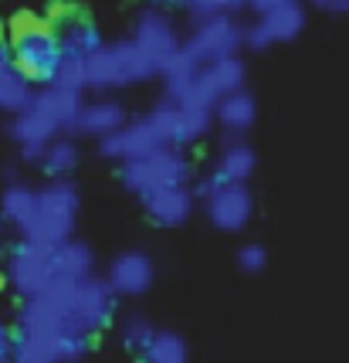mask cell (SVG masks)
<instances>
[{
    "label": "cell",
    "instance_id": "obj_1",
    "mask_svg": "<svg viewBox=\"0 0 349 363\" xmlns=\"http://www.w3.org/2000/svg\"><path fill=\"white\" fill-rule=\"evenodd\" d=\"M96 350L92 340L71 336L45 296L21 299L14 330V363H81Z\"/></svg>",
    "mask_w": 349,
    "mask_h": 363
},
{
    "label": "cell",
    "instance_id": "obj_2",
    "mask_svg": "<svg viewBox=\"0 0 349 363\" xmlns=\"http://www.w3.org/2000/svg\"><path fill=\"white\" fill-rule=\"evenodd\" d=\"M38 296H45L58 309L64 330L71 336L92 340V343H98V336L112 326L115 302H119V296L105 282V275H98V272H88V275L58 272Z\"/></svg>",
    "mask_w": 349,
    "mask_h": 363
},
{
    "label": "cell",
    "instance_id": "obj_3",
    "mask_svg": "<svg viewBox=\"0 0 349 363\" xmlns=\"http://www.w3.org/2000/svg\"><path fill=\"white\" fill-rule=\"evenodd\" d=\"M159 75L156 65L146 58L132 38L102 41L96 51L85 55V89L92 92H115L129 85H143Z\"/></svg>",
    "mask_w": 349,
    "mask_h": 363
},
{
    "label": "cell",
    "instance_id": "obj_4",
    "mask_svg": "<svg viewBox=\"0 0 349 363\" xmlns=\"http://www.w3.org/2000/svg\"><path fill=\"white\" fill-rule=\"evenodd\" d=\"M193 180V163L187 157V146H170L163 143L156 150H149L143 157H132L119 163V184L143 197L149 190L173 187V184H190Z\"/></svg>",
    "mask_w": 349,
    "mask_h": 363
},
{
    "label": "cell",
    "instance_id": "obj_5",
    "mask_svg": "<svg viewBox=\"0 0 349 363\" xmlns=\"http://www.w3.org/2000/svg\"><path fill=\"white\" fill-rule=\"evenodd\" d=\"M193 197L204 204L207 224L217 228L224 235H241L254 218V194L248 190V184H234V180H221L210 174L200 177L197 184L190 180Z\"/></svg>",
    "mask_w": 349,
    "mask_h": 363
},
{
    "label": "cell",
    "instance_id": "obj_6",
    "mask_svg": "<svg viewBox=\"0 0 349 363\" xmlns=\"http://www.w3.org/2000/svg\"><path fill=\"white\" fill-rule=\"evenodd\" d=\"M79 187L71 184V177L62 180H48L45 187L38 190V207L34 218L28 224V231L21 238H31L41 245H62L64 238L75 235L79 224Z\"/></svg>",
    "mask_w": 349,
    "mask_h": 363
},
{
    "label": "cell",
    "instance_id": "obj_7",
    "mask_svg": "<svg viewBox=\"0 0 349 363\" xmlns=\"http://www.w3.org/2000/svg\"><path fill=\"white\" fill-rule=\"evenodd\" d=\"M241 34H244V28L227 14L197 17L190 34L180 41V55H187L193 65L217 62V58H227V55H238L241 48H244Z\"/></svg>",
    "mask_w": 349,
    "mask_h": 363
},
{
    "label": "cell",
    "instance_id": "obj_8",
    "mask_svg": "<svg viewBox=\"0 0 349 363\" xmlns=\"http://www.w3.org/2000/svg\"><path fill=\"white\" fill-rule=\"evenodd\" d=\"M55 275H58L55 245H41V241H31V238H21L11 248V255H7V275L4 279L21 299L38 296Z\"/></svg>",
    "mask_w": 349,
    "mask_h": 363
},
{
    "label": "cell",
    "instance_id": "obj_9",
    "mask_svg": "<svg viewBox=\"0 0 349 363\" xmlns=\"http://www.w3.org/2000/svg\"><path fill=\"white\" fill-rule=\"evenodd\" d=\"M146 119L153 123L159 140L170 143V146H190V143L204 140L207 133H210V126H214V112L210 109L176 102L170 95H163L156 106L146 112Z\"/></svg>",
    "mask_w": 349,
    "mask_h": 363
},
{
    "label": "cell",
    "instance_id": "obj_10",
    "mask_svg": "<svg viewBox=\"0 0 349 363\" xmlns=\"http://www.w3.org/2000/svg\"><path fill=\"white\" fill-rule=\"evenodd\" d=\"M305 7L302 0H282L278 7H271L265 14H254V24L244 28V48L251 51H268L275 45H292L305 31Z\"/></svg>",
    "mask_w": 349,
    "mask_h": 363
},
{
    "label": "cell",
    "instance_id": "obj_11",
    "mask_svg": "<svg viewBox=\"0 0 349 363\" xmlns=\"http://www.w3.org/2000/svg\"><path fill=\"white\" fill-rule=\"evenodd\" d=\"M129 38L139 45V51H143L149 62L156 65V72H163V65L180 51V41H183L180 31H176L173 17L166 14V7H156V4H149V7H143L136 14Z\"/></svg>",
    "mask_w": 349,
    "mask_h": 363
},
{
    "label": "cell",
    "instance_id": "obj_12",
    "mask_svg": "<svg viewBox=\"0 0 349 363\" xmlns=\"http://www.w3.org/2000/svg\"><path fill=\"white\" fill-rule=\"evenodd\" d=\"M58 58H62V48H58L55 31L24 34V38H14L11 45V62L28 85H48L55 79Z\"/></svg>",
    "mask_w": 349,
    "mask_h": 363
},
{
    "label": "cell",
    "instance_id": "obj_13",
    "mask_svg": "<svg viewBox=\"0 0 349 363\" xmlns=\"http://www.w3.org/2000/svg\"><path fill=\"white\" fill-rule=\"evenodd\" d=\"M96 146H98V157L112 160V163H126V160L143 157L149 150L163 146V140H159V133L153 129V123L146 116H139V119H126L122 126H115L112 133L98 136Z\"/></svg>",
    "mask_w": 349,
    "mask_h": 363
},
{
    "label": "cell",
    "instance_id": "obj_14",
    "mask_svg": "<svg viewBox=\"0 0 349 363\" xmlns=\"http://www.w3.org/2000/svg\"><path fill=\"white\" fill-rule=\"evenodd\" d=\"M105 282L119 299H139L156 282V265L146 252H119L105 269Z\"/></svg>",
    "mask_w": 349,
    "mask_h": 363
},
{
    "label": "cell",
    "instance_id": "obj_15",
    "mask_svg": "<svg viewBox=\"0 0 349 363\" xmlns=\"http://www.w3.org/2000/svg\"><path fill=\"white\" fill-rule=\"evenodd\" d=\"M139 204H143L146 218L156 224V228H180V224L190 221L197 197H193L190 184H173V187H159V190L143 194Z\"/></svg>",
    "mask_w": 349,
    "mask_h": 363
},
{
    "label": "cell",
    "instance_id": "obj_16",
    "mask_svg": "<svg viewBox=\"0 0 349 363\" xmlns=\"http://www.w3.org/2000/svg\"><path fill=\"white\" fill-rule=\"evenodd\" d=\"M129 119V112L122 102L115 99H96V102H79L75 109V119L68 126V136H88V140H98L112 133L115 126H122Z\"/></svg>",
    "mask_w": 349,
    "mask_h": 363
},
{
    "label": "cell",
    "instance_id": "obj_17",
    "mask_svg": "<svg viewBox=\"0 0 349 363\" xmlns=\"http://www.w3.org/2000/svg\"><path fill=\"white\" fill-rule=\"evenodd\" d=\"M210 112H214V123L227 136H244L254 126V119H258V102H254V95L248 89H234V92L221 95Z\"/></svg>",
    "mask_w": 349,
    "mask_h": 363
},
{
    "label": "cell",
    "instance_id": "obj_18",
    "mask_svg": "<svg viewBox=\"0 0 349 363\" xmlns=\"http://www.w3.org/2000/svg\"><path fill=\"white\" fill-rule=\"evenodd\" d=\"M258 170V153H254L251 143H244L241 136H227L217 153V167L214 174L221 180H234V184H248Z\"/></svg>",
    "mask_w": 349,
    "mask_h": 363
},
{
    "label": "cell",
    "instance_id": "obj_19",
    "mask_svg": "<svg viewBox=\"0 0 349 363\" xmlns=\"http://www.w3.org/2000/svg\"><path fill=\"white\" fill-rule=\"evenodd\" d=\"M34 207H38V190L31 184H24V180H11L4 194H0V218L17 228V235H24L28 231V224L34 218Z\"/></svg>",
    "mask_w": 349,
    "mask_h": 363
},
{
    "label": "cell",
    "instance_id": "obj_20",
    "mask_svg": "<svg viewBox=\"0 0 349 363\" xmlns=\"http://www.w3.org/2000/svg\"><path fill=\"white\" fill-rule=\"evenodd\" d=\"M31 92L34 85L21 79V72L11 62V48L4 45V38H0V109L14 116L17 109H24L31 102Z\"/></svg>",
    "mask_w": 349,
    "mask_h": 363
},
{
    "label": "cell",
    "instance_id": "obj_21",
    "mask_svg": "<svg viewBox=\"0 0 349 363\" xmlns=\"http://www.w3.org/2000/svg\"><path fill=\"white\" fill-rule=\"evenodd\" d=\"M38 167H41V174L48 177V180H62V177H71L79 170V143L75 136H55V140L45 146V153L38 160Z\"/></svg>",
    "mask_w": 349,
    "mask_h": 363
},
{
    "label": "cell",
    "instance_id": "obj_22",
    "mask_svg": "<svg viewBox=\"0 0 349 363\" xmlns=\"http://www.w3.org/2000/svg\"><path fill=\"white\" fill-rule=\"evenodd\" d=\"M58 48H62V55H88V51H96L98 45H102V34H98V28L92 24V21H85V17H64V21H58Z\"/></svg>",
    "mask_w": 349,
    "mask_h": 363
},
{
    "label": "cell",
    "instance_id": "obj_23",
    "mask_svg": "<svg viewBox=\"0 0 349 363\" xmlns=\"http://www.w3.org/2000/svg\"><path fill=\"white\" fill-rule=\"evenodd\" d=\"M55 265L64 275H88V272H96V252L88 241L71 235L62 245H55Z\"/></svg>",
    "mask_w": 349,
    "mask_h": 363
},
{
    "label": "cell",
    "instance_id": "obj_24",
    "mask_svg": "<svg viewBox=\"0 0 349 363\" xmlns=\"http://www.w3.org/2000/svg\"><path fill=\"white\" fill-rule=\"evenodd\" d=\"M139 363H190V347L187 340L173 330H156L149 347L143 350Z\"/></svg>",
    "mask_w": 349,
    "mask_h": 363
},
{
    "label": "cell",
    "instance_id": "obj_25",
    "mask_svg": "<svg viewBox=\"0 0 349 363\" xmlns=\"http://www.w3.org/2000/svg\"><path fill=\"white\" fill-rule=\"evenodd\" d=\"M153 333H156V326L146 316H126L122 326H119V343H122L126 353H132V357L139 360L143 350L149 347V340H153Z\"/></svg>",
    "mask_w": 349,
    "mask_h": 363
},
{
    "label": "cell",
    "instance_id": "obj_26",
    "mask_svg": "<svg viewBox=\"0 0 349 363\" xmlns=\"http://www.w3.org/2000/svg\"><path fill=\"white\" fill-rule=\"evenodd\" d=\"M244 7H248V0H183V11L190 14V21H197V17H217V14L238 17Z\"/></svg>",
    "mask_w": 349,
    "mask_h": 363
},
{
    "label": "cell",
    "instance_id": "obj_27",
    "mask_svg": "<svg viewBox=\"0 0 349 363\" xmlns=\"http://www.w3.org/2000/svg\"><path fill=\"white\" fill-rule=\"evenodd\" d=\"M51 82L71 89V92H85V58L81 55H62Z\"/></svg>",
    "mask_w": 349,
    "mask_h": 363
},
{
    "label": "cell",
    "instance_id": "obj_28",
    "mask_svg": "<svg viewBox=\"0 0 349 363\" xmlns=\"http://www.w3.org/2000/svg\"><path fill=\"white\" fill-rule=\"evenodd\" d=\"M234 262L244 275H261L268 269V248L261 241H244L238 252H234Z\"/></svg>",
    "mask_w": 349,
    "mask_h": 363
},
{
    "label": "cell",
    "instance_id": "obj_29",
    "mask_svg": "<svg viewBox=\"0 0 349 363\" xmlns=\"http://www.w3.org/2000/svg\"><path fill=\"white\" fill-rule=\"evenodd\" d=\"M34 31H51L48 17H38L31 11H21V14L11 17V41L14 38H24V34H34Z\"/></svg>",
    "mask_w": 349,
    "mask_h": 363
},
{
    "label": "cell",
    "instance_id": "obj_30",
    "mask_svg": "<svg viewBox=\"0 0 349 363\" xmlns=\"http://www.w3.org/2000/svg\"><path fill=\"white\" fill-rule=\"evenodd\" d=\"M0 363H14V330L0 323Z\"/></svg>",
    "mask_w": 349,
    "mask_h": 363
},
{
    "label": "cell",
    "instance_id": "obj_31",
    "mask_svg": "<svg viewBox=\"0 0 349 363\" xmlns=\"http://www.w3.org/2000/svg\"><path fill=\"white\" fill-rule=\"evenodd\" d=\"M316 11H322V14H333V17H343L349 14V0H309Z\"/></svg>",
    "mask_w": 349,
    "mask_h": 363
},
{
    "label": "cell",
    "instance_id": "obj_32",
    "mask_svg": "<svg viewBox=\"0 0 349 363\" xmlns=\"http://www.w3.org/2000/svg\"><path fill=\"white\" fill-rule=\"evenodd\" d=\"M282 0H248V7H251L254 14H265V11H271V7H278Z\"/></svg>",
    "mask_w": 349,
    "mask_h": 363
},
{
    "label": "cell",
    "instance_id": "obj_33",
    "mask_svg": "<svg viewBox=\"0 0 349 363\" xmlns=\"http://www.w3.org/2000/svg\"><path fill=\"white\" fill-rule=\"evenodd\" d=\"M149 4H156V7H183V0H149Z\"/></svg>",
    "mask_w": 349,
    "mask_h": 363
}]
</instances>
